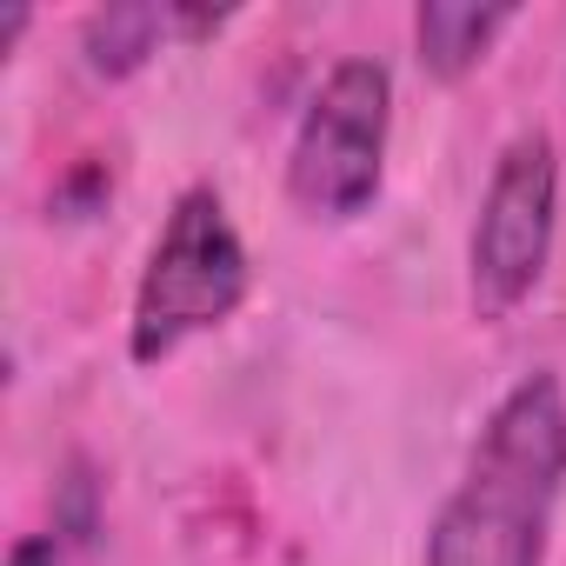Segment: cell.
Returning a JSON list of instances; mask_svg holds the SVG:
<instances>
[{"label":"cell","mask_w":566,"mask_h":566,"mask_svg":"<svg viewBox=\"0 0 566 566\" xmlns=\"http://www.w3.org/2000/svg\"><path fill=\"white\" fill-rule=\"evenodd\" d=\"M8 566H67V553H61L54 533H21V539L8 546Z\"/></svg>","instance_id":"cell-7"},{"label":"cell","mask_w":566,"mask_h":566,"mask_svg":"<svg viewBox=\"0 0 566 566\" xmlns=\"http://www.w3.org/2000/svg\"><path fill=\"white\" fill-rule=\"evenodd\" d=\"M167 34H174V8H101L81 28V54L101 81H127L160 54Z\"/></svg>","instance_id":"cell-6"},{"label":"cell","mask_w":566,"mask_h":566,"mask_svg":"<svg viewBox=\"0 0 566 566\" xmlns=\"http://www.w3.org/2000/svg\"><path fill=\"white\" fill-rule=\"evenodd\" d=\"M387 134H394L387 61L374 54L334 61L287 147V200L321 227L360 220L387 187Z\"/></svg>","instance_id":"cell-3"},{"label":"cell","mask_w":566,"mask_h":566,"mask_svg":"<svg viewBox=\"0 0 566 566\" xmlns=\"http://www.w3.org/2000/svg\"><path fill=\"white\" fill-rule=\"evenodd\" d=\"M553 227H559V154L539 127L513 134L486 174L473 233H467V301L473 321L500 327L513 321L553 260Z\"/></svg>","instance_id":"cell-4"},{"label":"cell","mask_w":566,"mask_h":566,"mask_svg":"<svg viewBox=\"0 0 566 566\" xmlns=\"http://www.w3.org/2000/svg\"><path fill=\"white\" fill-rule=\"evenodd\" d=\"M520 21V8H480V0H420L413 8V48H420V67L433 81H467L493 41Z\"/></svg>","instance_id":"cell-5"},{"label":"cell","mask_w":566,"mask_h":566,"mask_svg":"<svg viewBox=\"0 0 566 566\" xmlns=\"http://www.w3.org/2000/svg\"><path fill=\"white\" fill-rule=\"evenodd\" d=\"M566 493V387L513 380L467 447L453 493L427 526V566H546Z\"/></svg>","instance_id":"cell-1"},{"label":"cell","mask_w":566,"mask_h":566,"mask_svg":"<svg viewBox=\"0 0 566 566\" xmlns=\"http://www.w3.org/2000/svg\"><path fill=\"white\" fill-rule=\"evenodd\" d=\"M247 294H253V260L227 200L213 187H187L167 207L140 266V287H134V314H127L134 367H160L187 340L227 327L247 307Z\"/></svg>","instance_id":"cell-2"}]
</instances>
